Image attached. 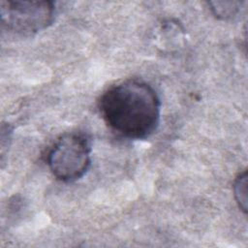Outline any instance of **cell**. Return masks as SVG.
I'll return each instance as SVG.
<instances>
[{"instance_id": "obj_5", "label": "cell", "mask_w": 248, "mask_h": 248, "mask_svg": "<svg viewBox=\"0 0 248 248\" xmlns=\"http://www.w3.org/2000/svg\"><path fill=\"white\" fill-rule=\"evenodd\" d=\"M213 15L221 19L233 18L240 11L241 2H209Z\"/></svg>"}, {"instance_id": "obj_2", "label": "cell", "mask_w": 248, "mask_h": 248, "mask_svg": "<svg viewBox=\"0 0 248 248\" xmlns=\"http://www.w3.org/2000/svg\"><path fill=\"white\" fill-rule=\"evenodd\" d=\"M91 147L79 133L61 136L47 153V166L58 180L71 183L81 178L91 165Z\"/></svg>"}, {"instance_id": "obj_3", "label": "cell", "mask_w": 248, "mask_h": 248, "mask_svg": "<svg viewBox=\"0 0 248 248\" xmlns=\"http://www.w3.org/2000/svg\"><path fill=\"white\" fill-rule=\"evenodd\" d=\"M0 16L8 30L29 36L52 24L55 6L51 1L6 0L0 2Z\"/></svg>"}, {"instance_id": "obj_4", "label": "cell", "mask_w": 248, "mask_h": 248, "mask_svg": "<svg viewBox=\"0 0 248 248\" xmlns=\"http://www.w3.org/2000/svg\"><path fill=\"white\" fill-rule=\"evenodd\" d=\"M247 171L239 173L234 179L232 190L235 202L243 213H247Z\"/></svg>"}, {"instance_id": "obj_1", "label": "cell", "mask_w": 248, "mask_h": 248, "mask_svg": "<svg viewBox=\"0 0 248 248\" xmlns=\"http://www.w3.org/2000/svg\"><path fill=\"white\" fill-rule=\"evenodd\" d=\"M99 110L106 124L129 140H145L157 130L161 102L154 88L139 79H126L101 95Z\"/></svg>"}]
</instances>
